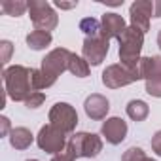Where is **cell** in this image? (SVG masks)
I'll return each instance as SVG.
<instances>
[{"label":"cell","mask_w":161,"mask_h":161,"mask_svg":"<svg viewBox=\"0 0 161 161\" xmlns=\"http://www.w3.org/2000/svg\"><path fill=\"white\" fill-rule=\"evenodd\" d=\"M53 4H55L57 8H61V10H72V8L78 6V2H61V0H55Z\"/></svg>","instance_id":"4316f807"},{"label":"cell","mask_w":161,"mask_h":161,"mask_svg":"<svg viewBox=\"0 0 161 161\" xmlns=\"http://www.w3.org/2000/svg\"><path fill=\"white\" fill-rule=\"evenodd\" d=\"M36 144H38V148L42 152L55 155V153H59V152H63L66 148L68 138H66V135L61 129H57L51 123H47V125H44L40 129V133L36 136Z\"/></svg>","instance_id":"ba28073f"},{"label":"cell","mask_w":161,"mask_h":161,"mask_svg":"<svg viewBox=\"0 0 161 161\" xmlns=\"http://www.w3.org/2000/svg\"><path fill=\"white\" fill-rule=\"evenodd\" d=\"M119 42V61L129 68H138L140 51L144 46V32L136 31L135 27H127L125 32L118 38Z\"/></svg>","instance_id":"3957f363"},{"label":"cell","mask_w":161,"mask_h":161,"mask_svg":"<svg viewBox=\"0 0 161 161\" xmlns=\"http://www.w3.org/2000/svg\"><path fill=\"white\" fill-rule=\"evenodd\" d=\"M146 93H148V95H152V97L161 99V78L148 80V82H146Z\"/></svg>","instance_id":"7402d4cb"},{"label":"cell","mask_w":161,"mask_h":161,"mask_svg":"<svg viewBox=\"0 0 161 161\" xmlns=\"http://www.w3.org/2000/svg\"><path fill=\"white\" fill-rule=\"evenodd\" d=\"M101 29H103V38H106V40H112V38H119L123 32H125V29H127V25H125V19L119 15V14H104L103 15V19H101Z\"/></svg>","instance_id":"7c38bea8"},{"label":"cell","mask_w":161,"mask_h":161,"mask_svg":"<svg viewBox=\"0 0 161 161\" xmlns=\"http://www.w3.org/2000/svg\"><path fill=\"white\" fill-rule=\"evenodd\" d=\"M142 161H155V159H152V157H144Z\"/></svg>","instance_id":"4dcf8cb0"},{"label":"cell","mask_w":161,"mask_h":161,"mask_svg":"<svg viewBox=\"0 0 161 161\" xmlns=\"http://www.w3.org/2000/svg\"><path fill=\"white\" fill-rule=\"evenodd\" d=\"M49 123L57 129H61L64 135L74 133L78 125V112L68 103H57L49 110Z\"/></svg>","instance_id":"52a82bcc"},{"label":"cell","mask_w":161,"mask_h":161,"mask_svg":"<svg viewBox=\"0 0 161 161\" xmlns=\"http://www.w3.org/2000/svg\"><path fill=\"white\" fill-rule=\"evenodd\" d=\"M101 135L106 138V142H110L112 146H118L127 136V123L121 118H108L101 127Z\"/></svg>","instance_id":"8fae6325"},{"label":"cell","mask_w":161,"mask_h":161,"mask_svg":"<svg viewBox=\"0 0 161 161\" xmlns=\"http://www.w3.org/2000/svg\"><path fill=\"white\" fill-rule=\"evenodd\" d=\"M80 31L86 34V38H97L103 36V29H101V21H97L95 17H84L80 21Z\"/></svg>","instance_id":"ffe728a7"},{"label":"cell","mask_w":161,"mask_h":161,"mask_svg":"<svg viewBox=\"0 0 161 161\" xmlns=\"http://www.w3.org/2000/svg\"><path fill=\"white\" fill-rule=\"evenodd\" d=\"M34 68H27L21 64L6 66L4 68V91L15 103H25L36 89L32 80Z\"/></svg>","instance_id":"7a4b0ae2"},{"label":"cell","mask_w":161,"mask_h":161,"mask_svg":"<svg viewBox=\"0 0 161 161\" xmlns=\"http://www.w3.org/2000/svg\"><path fill=\"white\" fill-rule=\"evenodd\" d=\"M108 49H110V40L103 38V36H97V38H86L84 40V46H82V55L84 59L93 64V66H99L106 55H108Z\"/></svg>","instance_id":"9c48e42d"},{"label":"cell","mask_w":161,"mask_h":161,"mask_svg":"<svg viewBox=\"0 0 161 161\" xmlns=\"http://www.w3.org/2000/svg\"><path fill=\"white\" fill-rule=\"evenodd\" d=\"M153 17H161V0H153Z\"/></svg>","instance_id":"f1b7e54d"},{"label":"cell","mask_w":161,"mask_h":161,"mask_svg":"<svg viewBox=\"0 0 161 161\" xmlns=\"http://www.w3.org/2000/svg\"><path fill=\"white\" fill-rule=\"evenodd\" d=\"M0 47H2V64L6 66L8 61H10V53H12V42L2 40V42H0Z\"/></svg>","instance_id":"d4e9b609"},{"label":"cell","mask_w":161,"mask_h":161,"mask_svg":"<svg viewBox=\"0 0 161 161\" xmlns=\"http://www.w3.org/2000/svg\"><path fill=\"white\" fill-rule=\"evenodd\" d=\"M150 114V106L140 101V99H135V101H129L127 103V116L133 119V121H144Z\"/></svg>","instance_id":"e0dca14e"},{"label":"cell","mask_w":161,"mask_h":161,"mask_svg":"<svg viewBox=\"0 0 161 161\" xmlns=\"http://www.w3.org/2000/svg\"><path fill=\"white\" fill-rule=\"evenodd\" d=\"M0 10H2L6 15L19 17L29 10V2H23V0H4V2L0 4Z\"/></svg>","instance_id":"d6986e66"},{"label":"cell","mask_w":161,"mask_h":161,"mask_svg":"<svg viewBox=\"0 0 161 161\" xmlns=\"http://www.w3.org/2000/svg\"><path fill=\"white\" fill-rule=\"evenodd\" d=\"M157 46H159V49H161V31H159V34H157Z\"/></svg>","instance_id":"f546056e"},{"label":"cell","mask_w":161,"mask_h":161,"mask_svg":"<svg viewBox=\"0 0 161 161\" xmlns=\"http://www.w3.org/2000/svg\"><path fill=\"white\" fill-rule=\"evenodd\" d=\"M29 17L38 31L49 32L59 25V17H57L55 10L51 8L49 2H44V0H31L29 2Z\"/></svg>","instance_id":"8992f818"},{"label":"cell","mask_w":161,"mask_h":161,"mask_svg":"<svg viewBox=\"0 0 161 161\" xmlns=\"http://www.w3.org/2000/svg\"><path fill=\"white\" fill-rule=\"evenodd\" d=\"M74 159H76V155H74V152H72V148L68 144H66V148L63 152H59V153H55L51 157V161H74Z\"/></svg>","instance_id":"cb8c5ba5"},{"label":"cell","mask_w":161,"mask_h":161,"mask_svg":"<svg viewBox=\"0 0 161 161\" xmlns=\"http://www.w3.org/2000/svg\"><path fill=\"white\" fill-rule=\"evenodd\" d=\"M68 146L72 148L76 157H97L103 152V138L95 133H74L68 138Z\"/></svg>","instance_id":"5b68a950"},{"label":"cell","mask_w":161,"mask_h":161,"mask_svg":"<svg viewBox=\"0 0 161 161\" xmlns=\"http://www.w3.org/2000/svg\"><path fill=\"white\" fill-rule=\"evenodd\" d=\"M0 121H2V131H0V135H2V136H10V133H12V129H10V119H8V118H2Z\"/></svg>","instance_id":"83f0119b"},{"label":"cell","mask_w":161,"mask_h":161,"mask_svg":"<svg viewBox=\"0 0 161 161\" xmlns=\"http://www.w3.org/2000/svg\"><path fill=\"white\" fill-rule=\"evenodd\" d=\"M152 150H153L157 155H161V131H157V133L152 136Z\"/></svg>","instance_id":"484cf974"},{"label":"cell","mask_w":161,"mask_h":161,"mask_svg":"<svg viewBox=\"0 0 161 161\" xmlns=\"http://www.w3.org/2000/svg\"><path fill=\"white\" fill-rule=\"evenodd\" d=\"M138 80H142L138 68H129L121 63L110 64L103 72V84L108 89H119V87H125V86H131V84L138 82Z\"/></svg>","instance_id":"277c9868"},{"label":"cell","mask_w":161,"mask_h":161,"mask_svg":"<svg viewBox=\"0 0 161 161\" xmlns=\"http://www.w3.org/2000/svg\"><path fill=\"white\" fill-rule=\"evenodd\" d=\"M138 72L144 82L148 80L161 78V55H152V57H142L138 63Z\"/></svg>","instance_id":"5bb4252c"},{"label":"cell","mask_w":161,"mask_h":161,"mask_svg":"<svg viewBox=\"0 0 161 161\" xmlns=\"http://www.w3.org/2000/svg\"><path fill=\"white\" fill-rule=\"evenodd\" d=\"M129 15H131V27H135L140 32H148L150 31V17H153V0H136L129 8Z\"/></svg>","instance_id":"30bf717a"},{"label":"cell","mask_w":161,"mask_h":161,"mask_svg":"<svg viewBox=\"0 0 161 161\" xmlns=\"http://www.w3.org/2000/svg\"><path fill=\"white\" fill-rule=\"evenodd\" d=\"M68 70H70L76 78H86V76H89V63H87L84 57L72 53L70 63H68Z\"/></svg>","instance_id":"ac0fdd59"},{"label":"cell","mask_w":161,"mask_h":161,"mask_svg":"<svg viewBox=\"0 0 161 161\" xmlns=\"http://www.w3.org/2000/svg\"><path fill=\"white\" fill-rule=\"evenodd\" d=\"M70 57H72V53L66 47H55V49H51L42 59V66L40 68H34V74H32L34 89L40 91V89L51 87L57 82V78L64 70H68Z\"/></svg>","instance_id":"6da1fadb"},{"label":"cell","mask_w":161,"mask_h":161,"mask_svg":"<svg viewBox=\"0 0 161 161\" xmlns=\"http://www.w3.org/2000/svg\"><path fill=\"white\" fill-rule=\"evenodd\" d=\"M44 101H46V95H44L42 91H34V93L25 101V106H27V108H38V106L44 104Z\"/></svg>","instance_id":"603a6c76"},{"label":"cell","mask_w":161,"mask_h":161,"mask_svg":"<svg viewBox=\"0 0 161 161\" xmlns=\"http://www.w3.org/2000/svg\"><path fill=\"white\" fill-rule=\"evenodd\" d=\"M144 157H146L144 150H142V148L133 146V148H129V150L121 155V161H142Z\"/></svg>","instance_id":"44dd1931"},{"label":"cell","mask_w":161,"mask_h":161,"mask_svg":"<svg viewBox=\"0 0 161 161\" xmlns=\"http://www.w3.org/2000/svg\"><path fill=\"white\" fill-rule=\"evenodd\" d=\"M51 32H46V31H32L27 34V46L34 51H40V49H46L49 44H51Z\"/></svg>","instance_id":"2e32d148"},{"label":"cell","mask_w":161,"mask_h":161,"mask_svg":"<svg viewBox=\"0 0 161 161\" xmlns=\"http://www.w3.org/2000/svg\"><path fill=\"white\" fill-rule=\"evenodd\" d=\"M27 161H38V159H27Z\"/></svg>","instance_id":"1f68e13d"},{"label":"cell","mask_w":161,"mask_h":161,"mask_svg":"<svg viewBox=\"0 0 161 161\" xmlns=\"http://www.w3.org/2000/svg\"><path fill=\"white\" fill-rule=\"evenodd\" d=\"M84 110H86L87 118H91V119H104L106 114H108V110H110V103H108V99L104 95L93 93V95H89L86 99Z\"/></svg>","instance_id":"4fadbf2b"},{"label":"cell","mask_w":161,"mask_h":161,"mask_svg":"<svg viewBox=\"0 0 161 161\" xmlns=\"http://www.w3.org/2000/svg\"><path fill=\"white\" fill-rule=\"evenodd\" d=\"M32 140H34V136L27 127H14L10 133V144L15 150H27L32 144Z\"/></svg>","instance_id":"9a60e30c"}]
</instances>
